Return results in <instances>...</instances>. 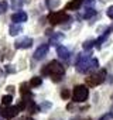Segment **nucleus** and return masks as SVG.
Here are the masks:
<instances>
[{"instance_id":"nucleus-22","label":"nucleus","mask_w":113,"mask_h":120,"mask_svg":"<svg viewBox=\"0 0 113 120\" xmlns=\"http://www.w3.org/2000/svg\"><path fill=\"white\" fill-rule=\"evenodd\" d=\"M21 95H23V96H27V98H33V93L28 90V88H27L26 85L21 86Z\"/></svg>"},{"instance_id":"nucleus-11","label":"nucleus","mask_w":113,"mask_h":120,"mask_svg":"<svg viewBox=\"0 0 113 120\" xmlns=\"http://www.w3.org/2000/svg\"><path fill=\"white\" fill-rule=\"evenodd\" d=\"M27 13L26 11H17V13H14L13 16H11V21L13 23H24V21H27Z\"/></svg>"},{"instance_id":"nucleus-28","label":"nucleus","mask_w":113,"mask_h":120,"mask_svg":"<svg viewBox=\"0 0 113 120\" xmlns=\"http://www.w3.org/2000/svg\"><path fill=\"white\" fill-rule=\"evenodd\" d=\"M7 90H9L10 93H13V92H14V86H7Z\"/></svg>"},{"instance_id":"nucleus-2","label":"nucleus","mask_w":113,"mask_h":120,"mask_svg":"<svg viewBox=\"0 0 113 120\" xmlns=\"http://www.w3.org/2000/svg\"><path fill=\"white\" fill-rule=\"evenodd\" d=\"M64 74H65V68L58 61H51L48 65H45L42 68V75H48V76L54 78L55 81L61 79V76H64Z\"/></svg>"},{"instance_id":"nucleus-9","label":"nucleus","mask_w":113,"mask_h":120,"mask_svg":"<svg viewBox=\"0 0 113 120\" xmlns=\"http://www.w3.org/2000/svg\"><path fill=\"white\" fill-rule=\"evenodd\" d=\"M19 112H20L19 106H7L4 110H2V116L4 119H13L19 114Z\"/></svg>"},{"instance_id":"nucleus-31","label":"nucleus","mask_w":113,"mask_h":120,"mask_svg":"<svg viewBox=\"0 0 113 120\" xmlns=\"http://www.w3.org/2000/svg\"><path fill=\"white\" fill-rule=\"evenodd\" d=\"M0 113H2V107H0Z\"/></svg>"},{"instance_id":"nucleus-19","label":"nucleus","mask_w":113,"mask_h":120,"mask_svg":"<svg viewBox=\"0 0 113 120\" xmlns=\"http://www.w3.org/2000/svg\"><path fill=\"white\" fill-rule=\"evenodd\" d=\"M11 100H13V96H11V95H4V96L2 98V103H3L4 106H10V105H11Z\"/></svg>"},{"instance_id":"nucleus-23","label":"nucleus","mask_w":113,"mask_h":120,"mask_svg":"<svg viewBox=\"0 0 113 120\" xmlns=\"http://www.w3.org/2000/svg\"><path fill=\"white\" fill-rule=\"evenodd\" d=\"M106 16H107L109 19H112V20H113V6H110V7L106 10Z\"/></svg>"},{"instance_id":"nucleus-32","label":"nucleus","mask_w":113,"mask_h":120,"mask_svg":"<svg viewBox=\"0 0 113 120\" xmlns=\"http://www.w3.org/2000/svg\"><path fill=\"white\" fill-rule=\"evenodd\" d=\"M0 120H3V119H0Z\"/></svg>"},{"instance_id":"nucleus-30","label":"nucleus","mask_w":113,"mask_h":120,"mask_svg":"<svg viewBox=\"0 0 113 120\" xmlns=\"http://www.w3.org/2000/svg\"><path fill=\"white\" fill-rule=\"evenodd\" d=\"M21 120H33V119H30V117H24V119H21Z\"/></svg>"},{"instance_id":"nucleus-3","label":"nucleus","mask_w":113,"mask_h":120,"mask_svg":"<svg viewBox=\"0 0 113 120\" xmlns=\"http://www.w3.org/2000/svg\"><path fill=\"white\" fill-rule=\"evenodd\" d=\"M71 17L67 11H52L48 14V21L52 24V26H56V24H62L65 21H69Z\"/></svg>"},{"instance_id":"nucleus-8","label":"nucleus","mask_w":113,"mask_h":120,"mask_svg":"<svg viewBox=\"0 0 113 120\" xmlns=\"http://www.w3.org/2000/svg\"><path fill=\"white\" fill-rule=\"evenodd\" d=\"M48 49H49V45H48V44H41V45H38V47H37V49L34 51L33 58H34V59H37V61H40V59L45 58V55L48 54Z\"/></svg>"},{"instance_id":"nucleus-20","label":"nucleus","mask_w":113,"mask_h":120,"mask_svg":"<svg viewBox=\"0 0 113 120\" xmlns=\"http://www.w3.org/2000/svg\"><path fill=\"white\" fill-rule=\"evenodd\" d=\"M26 3V0H11V7L13 9H20Z\"/></svg>"},{"instance_id":"nucleus-13","label":"nucleus","mask_w":113,"mask_h":120,"mask_svg":"<svg viewBox=\"0 0 113 120\" xmlns=\"http://www.w3.org/2000/svg\"><path fill=\"white\" fill-rule=\"evenodd\" d=\"M21 31H23V27L20 26V23H13V24L10 26V28H9V34H10L11 37L19 35Z\"/></svg>"},{"instance_id":"nucleus-24","label":"nucleus","mask_w":113,"mask_h":120,"mask_svg":"<svg viewBox=\"0 0 113 120\" xmlns=\"http://www.w3.org/2000/svg\"><path fill=\"white\" fill-rule=\"evenodd\" d=\"M61 96H62L64 99H68V98H69V90H68V89H64L62 93H61Z\"/></svg>"},{"instance_id":"nucleus-5","label":"nucleus","mask_w":113,"mask_h":120,"mask_svg":"<svg viewBox=\"0 0 113 120\" xmlns=\"http://www.w3.org/2000/svg\"><path fill=\"white\" fill-rule=\"evenodd\" d=\"M105 79H106V71L105 69H100L96 74H92L89 78H86V83L89 86H98L102 82H105Z\"/></svg>"},{"instance_id":"nucleus-26","label":"nucleus","mask_w":113,"mask_h":120,"mask_svg":"<svg viewBox=\"0 0 113 120\" xmlns=\"http://www.w3.org/2000/svg\"><path fill=\"white\" fill-rule=\"evenodd\" d=\"M112 117H113V113H107L106 116L100 117V120H109V119H112Z\"/></svg>"},{"instance_id":"nucleus-15","label":"nucleus","mask_w":113,"mask_h":120,"mask_svg":"<svg viewBox=\"0 0 113 120\" xmlns=\"http://www.w3.org/2000/svg\"><path fill=\"white\" fill-rule=\"evenodd\" d=\"M41 83H42V78H40V76H33L30 81V86H33V88H37Z\"/></svg>"},{"instance_id":"nucleus-1","label":"nucleus","mask_w":113,"mask_h":120,"mask_svg":"<svg viewBox=\"0 0 113 120\" xmlns=\"http://www.w3.org/2000/svg\"><path fill=\"white\" fill-rule=\"evenodd\" d=\"M99 68V61L92 55H81L76 61V71L81 74L92 72Z\"/></svg>"},{"instance_id":"nucleus-21","label":"nucleus","mask_w":113,"mask_h":120,"mask_svg":"<svg viewBox=\"0 0 113 120\" xmlns=\"http://www.w3.org/2000/svg\"><path fill=\"white\" fill-rule=\"evenodd\" d=\"M7 9H9V3L6 2V0H2V2H0V14L6 13Z\"/></svg>"},{"instance_id":"nucleus-18","label":"nucleus","mask_w":113,"mask_h":120,"mask_svg":"<svg viewBox=\"0 0 113 120\" xmlns=\"http://www.w3.org/2000/svg\"><path fill=\"white\" fill-rule=\"evenodd\" d=\"M95 13H96V11H95L92 7H88V9H86V11L82 14V19H90L92 16H95Z\"/></svg>"},{"instance_id":"nucleus-7","label":"nucleus","mask_w":113,"mask_h":120,"mask_svg":"<svg viewBox=\"0 0 113 120\" xmlns=\"http://www.w3.org/2000/svg\"><path fill=\"white\" fill-rule=\"evenodd\" d=\"M33 38H30V37H21V38H19L16 42H14V47L17 48V49H27V48H31L33 47Z\"/></svg>"},{"instance_id":"nucleus-17","label":"nucleus","mask_w":113,"mask_h":120,"mask_svg":"<svg viewBox=\"0 0 113 120\" xmlns=\"http://www.w3.org/2000/svg\"><path fill=\"white\" fill-rule=\"evenodd\" d=\"M96 45V40H88V41H85L83 42V49H90V48H93Z\"/></svg>"},{"instance_id":"nucleus-29","label":"nucleus","mask_w":113,"mask_h":120,"mask_svg":"<svg viewBox=\"0 0 113 120\" xmlns=\"http://www.w3.org/2000/svg\"><path fill=\"white\" fill-rule=\"evenodd\" d=\"M42 107H45V109H47V107H51V103H44Z\"/></svg>"},{"instance_id":"nucleus-10","label":"nucleus","mask_w":113,"mask_h":120,"mask_svg":"<svg viewBox=\"0 0 113 120\" xmlns=\"http://www.w3.org/2000/svg\"><path fill=\"white\" fill-rule=\"evenodd\" d=\"M83 2H85V0H71L69 3H67L65 10L67 11H69V10H79L81 6L83 4Z\"/></svg>"},{"instance_id":"nucleus-14","label":"nucleus","mask_w":113,"mask_h":120,"mask_svg":"<svg viewBox=\"0 0 113 120\" xmlns=\"http://www.w3.org/2000/svg\"><path fill=\"white\" fill-rule=\"evenodd\" d=\"M62 40H64V34H61V33H56V34L51 35V44H60Z\"/></svg>"},{"instance_id":"nucleus-27","label":"nucleus","mask_w":113,"mask_h":120,"mask_svg":"<svg viewBox=\"0 0 113 120\" xmlns=\"http://www.w3.org/2000/svg\"><path fill=\"white\" fill-rule=\"evenodd\" d=\"M86 6H92L93 3H95V0H85V2H83Z\"/></svg>"},{"instance_id":"nucleus-25","label":"nucleus","mask_w":113,"mask_h":120,"mask_svg":"<svg viewBox=\"0 0 113 120\" xmlns=\"http://www.w3.org/2000/svg\"><path fill=\"white\" fill-rule=\"evenodd\" d=\"M6 71H7V72H10V74H14V72H16V69H14L11 65H6Z\"/></svg>"},{"instance_id":"nucleus-4","label":"nucleus","mask_w":113,"mask_h":120,"mask_svg":"<svg viewBox=\"0 0 113 120\" xmlns=\"http://www.w3.org/2000/svg\"><path fill=\"white\" fill-rule=\"evenodd\" d=\"M88 98H89V90H88L86 86L78 85V86L74 88V92H72V100H74V102L82 103V102H85Z\"/></svg>"},{"instance_id":"nucleus-12","label":"nucleus","mask_w":113,"mask_h":120,"mask_svg":"<svg viewBox=\"0 0 113 120\" xmlns=\"http://www.w3.org/2000/svg\"><path fill=\"white\" fill-rule=\"evenodd\" d=\"M56 54H58V56L61 59H68L69 58V49L64 45H58L56 47Z\"/></svg>"},{"instance_id":"nucleus-6","label":"nucleus","mask_w":113,"mask_h":120,"mask_svg":"<svg viewBox=\"0 0 113 120\" xmlns=\"http://www.w3.org/2000/svg\"><path fill=\"white\" fill-rule=\"evenodd\" d=\"M19 109H26L27 112L30 113H38L40 112V106H37V103L34 100H30V99H26V100H21V103L19 105Z\"/></svg>"},{"instance_id":"nucleus-16","label":"nucleus","mask_w":113,"mask_h":120,"mask_svg":"<svg viewBox=\"0 0 113 120\" xmlns=\"http://www.w3.org/2000/svg\"><path fill=\"white\" fill-rule=\"evenodd\" d=\"M109 34H110V30H107L105 34H102V35H100V37L96 40V47H100V44H103V41H105V40L109 37Z\"/></svg>"}]
</instances>
